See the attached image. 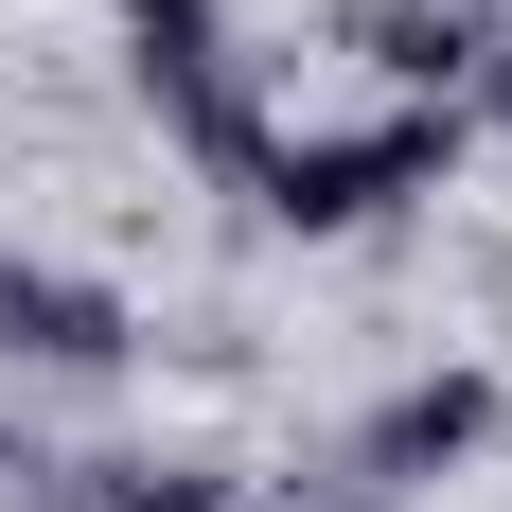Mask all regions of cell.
<instances>
[{"mask_svg":"<svg viewBox=\"0 0 512 512\" xmlns=\"http://www.w3.org/2000/svg\"><path fill=\"white\" fill-rule=\"evenodd\" d=\"M460 159V106H389V124H354V142H265V230H371L389 195H424Z\"/></svg>","mask_w":512,"mask_h":512,"instance_id":"1","label":"cell"},{"mask_svg":"<svg viewBox=\"0 0 512 512\" xmlns=\"http://www.w3.org/2000/svg\"><path fill=\"white\" fill-rule=\"evenodd\" d=\"M495 424H512V389H495V371H424V389H389V407L354 424V477H371V495H407V477H460Z\"/></svg>","mask_w":512,"mask_h":512,"instance_id":"2","label":"cell"},{"mask_svg":"<svg viewBox=\"0 0 512 512\" xmlns=\"http://www.w3.org/2000/svg\"><path fill=\"white\" fill-rule=\"evenodd\" d=\"M124 283H89V265H0V354L18 371H124Z\"/></svg>","mask_w":512,"mask_h":512,"instance_id":"3","label":"cell"},{"mask_svg":"<svg viewBox=\"0 0 512 512\" xmlns=\"http://www.w3.org/2000/svg\"><path fill=\"white\" fill-rule=\"evenodd\" d=\"M354 36H371L389 89H460V71H477V18H460V0H354Z\"/></svg>","mask_w":512,"mask_h":512,"instance_id":"4","label":"cell"},{"mask_svg":"<svg viewBox=\"0 0 512 512\" xmlns=\"http://www.w3.org/2000/svg\"><path fill=\"white\" fill-rule=\"evenodd\" d=\"M124 36H142V89L159 106L195 89V71H230V18H212V0H124Z\"/></svg>","mask_w":512,"mask_h":512,"instance_id":"5","label":"cell"},{"mask_svg":"<svg viewBox=\"0 0 512 512\" xmlns=\"http://www.w3.org/2000/svg\"><path fill=\"white\" fill-rule=\"evenodd\" d=\"M106 512H248L212 460H106Z\"/></svg>","mask_w":512,"mask_h":512,"instance_id":"6","label":"cell"},{"mask_svg":"<svg viewBox=\"0 0 512 512\" xmlns=\"http://www.w3.org/2000/svg\"><path fill=\"white\" fill-rule=\"evenodd\" d=\"M477 89H495V106H512V36H477Z\"/></svg>","mask_w":512,"mask_h":512,"instance_id":"7","label":"cell"}]
</instances>
